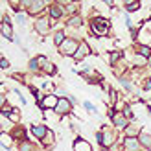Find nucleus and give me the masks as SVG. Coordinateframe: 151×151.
<instances>
[{"label":"nucleus","mask_w":151,"mask_h":151,"mask_svg":"<svg viewBox=\"0 0 151 151\" xmlns=\"http://www.w3.org/2000/svg\"><path fill=\"white\" fill-rule=\"evenodd\" d=\"M59 48H61V54H63V55H76V52H78L79 44L76 42L74 39H66Z\"/></svg>","instance_id":"f257e3e1"},{"label":"nucleus","mask_w":151,"mask_h":151,"mask_svg":"<svg viewBox=\"0 0 151 151\" xmlns=\"http://www.w3.org/2000/svg\"><path fill=\"white\" fill-rule=\"evenodd\" d=\"M96 140L100 142L101 146L109 147V146L114 144V134H112L111 131H105V133H96Z\"/></svg>","instance_id":"f03ea898"},{"label":"nucleus","mask_w":151,"mask_h":151,"mask_svg":"<svg viewBox=\"0 0 151 151\" xmlns=\"http://www.w3.org/2000/svg\"><path fill=\"white\" fill-rule=\"evenodd\" d=\"M107 29H109V22L105 20V19H98L92 22V32L96 35H105L107 33Z\"/></svg>","instance_id":"7ed1b4c3"},{"label":"nucleus","mask_w":151,"mask_h":151,"mask_svg":"<svg viewBox=\"0 0 151 151\" xmlns=\"http://www.w3.org/2000/svg\"><path fill=\"white\" fill-rule=\"evenodd\" d=\"M57 103H59V98H57L55 94H50V96H46V98L41 101V107H42V109H55Z\"/></svg>","instance_id":"20e7f679"},{"label":"nucleus","mask_w":151,"mask_h":151,"mask_svg":"<svg viewBox=\"0 0 151 151\" xmlns=\"http://www.w3.org/2000/svg\"><path fill=\"white\" fill-rule=\"evenodd\" d=\"M88 54H90L88 44H87V42H81V44H79V48H78V52H76V55H74V59L81 61V59H83V57H87Z\"/></svg>","instance_id":"39448f33"},{"label":"nucleus","mask_w":151,"mask_h":151,"mask_svg":"<svg viewBox=\"0 0 151 151\" xmlns=\"http://www.w3.org/2000/svg\"><path fill=\"white\" fill-rule=\"evenodd\" d=\"M68 111H70V103H68V100H65V98H59V103H57V107H55V112H57V114H66Z\"/></svg>","instance_id":"423d86ee"},{"label":"nucleus","mask_w":151,"mask_h":151,"mask_svg":"<svg viewBox=\"0 0 151 151\" xmlns=\"http://www.w3.org/2000/svg\"><path fill=\"white\" fill-rule=\"evenodd\" d=\"M140 142L137 138H125V144H124V149L125 151H138L140 149Z\"/></svg>","instance_id":"0eeeda50"},{"label":"nucleus","mask_w":151,"mask_h":151,"mask_svg":"<svg viewBox=\"0 0 151 151\" xmlns=\"http://www.w3.org/2000/svg\"><path fill=\"white\" fill-rule=\"evenodd\" d=\"M48 19H37V22H35V29H37V32H39V33H46L48 32Z\"/></svg>","instance_id":"6e6552de"},{"label":"nucleus","mask_w":151,"mask_h":151,"mask_svg":"<svg viewBox=\"0 0 151 151\" xmlns=\"http://www.w3.org/2000/svg\"><path fill=\"white\" fill-rule=\"evenodd\" d=\"M24 6L29 7V13H39L42 7H44V2H29V0H26Z\"/></svg>","instance_id":"1a4fd4ad"},{"label":"nucleus","mask_w":151,"mask_h":151,"mask_svg":"<svg viewBox=\"0 0 151 151\" xmlns=\"http://www.w3.org/2000/svg\"><path fill=\"white\" fill-rule=\"evenodd\" d=\"M74 151H92V147H90V144L85 140H76L74 142Z\"/></svg>","instance_id":"9d476101"},{"label":"nucleus","mask_w":151,"mask_h":151,"mask_svg":"<svg viewBox=\"0 0 151 151\" xmlns=\"http://www.w3.org/2000/svg\"><path fill=\"white\" fill-rule=\"evenodd\" d=\"M32 133L35 134L37 138H44V137H46V133H48V129L44 125H33L32 127Z\"/></svg>","instance_id":"9b49d317"},{"label":"nucleus","mask_w":151,"mask_h":151,"mask_svg":"<svg viewBox=\"0 0 151 151\" xmlns=\"http://www.w3.org/2000/svg\"><path fill=\"white\" fill-rule=\"evenodd\" d=\"M2 35L6 37V39H13V29H11V26H9V22L7 20H4L2 22Z\"/></svg>","instance_id":"f8f14e48"},{"label":"nucleus","mask_w":151,"mask_h":151,"mask_svg":"<svg viewBox=\"0 0 151 151\" xmlns=\"http://www.w3.org/2000/svg\"><path fill=\"white\" fill-rule=\"evenodd\" d=\"M138 142L144 147H151V134H140L138 137Z\"/></svg>","instance_id":"ddd939ff"},{"label":"nucleus","mask_w":151,"mask_h":151,"mask_svg":"<svg viewBox=\"0 0 151 151\" xmlns=\"http://www.w3.org/2000/svg\"><path fill=\"white\" fill-rule=\"evenodd\" d=\"M112 122H114L116 127H122V129L127 127V118H124V116H114V118H112Z\"/></svg>","instance_id":"4468645a"},{"label":"nucleus","mask_w":151,"mask_h":151,"mask_svg":"<svg viewBox=\"0 0 151 151\" xmlns=\"http://www.w3.org/2000/svg\"><path fill=\"white\" fill-rule=\"evenodd\" d=\"M65 41H66V39H65V33H63V32H55V35H54V42L61 46Z\"/></svg>","instance_id":"2eb2a0df"},{"label":"nucleus","mask_w":151,"mask_h":151,"mask_svg":"<svg viewBox=\"0 0 151 151\" xmlns=\"http://www.w3.org/2000/svg\"><path fill=\"white\" fill-rule=\"evenodd\" d=\"M61 13H63V9H61V7H59V6H52V7H50V15H52V17H54V19L61 17Z\"/></svg>","instance_id":"dca6fc26"},{"label":"nucleus","mask_w":151,"mask_h":151,"mask_svg":"<svg viewBox=\"0 0 151 151\" xmlns=\"http://www.w3.org/2000/svg\"><path fill=\"white\" fill-rule=\"evenodd\" d=\"M140 7V2H125V9L127 11H137Z\"/></svg>","instance_id":"f3484780"},{"label":"nucleus","mask_w":151,"mask_h":151,"mask_svg":"<svg viewBox=\"0 0 151 151\" xmlns=\"http://www.w3.org/2000/svg\"><path fill=\"white\" fill-rule=\"evenodd\" d=\"M66 24H68V26H79L81 24V17H72V19H68Z\"/></svg>","instance_id":"a211bd4d"},{"label":"nucleus","mask_w":151,"mask_h":151,"mask_svg":"<svg viewBox=\"0 0 151 151\" xmlns=\"http://www.w3.org/2000/svg\"><path fill=\"white\" fill-rule=\"evenodd\" d=\"M137 134H138V129H137V127H129V129H127V138H134V137H137Z\"/></svg>","instance_id":"6ab92c4d"},{"label":"nucleus","mask_w":151,"mask_h":151,"mask_svg":"<svg viewBox=\"0 0 151 151\" xmlns=\"http://www.w3.org/2000/svg\"><path fill=\"white\" fill-rule=\"evenodd\" d=\"M20 151H33V146L32 144H29V142H22V144H20Z\"/></svg>","instance_id":"aec40b11"},{"label":"nucleus","mask_w":151,"mask_h":151,"mask_svg":"<svg viewBox=\"0 0 151 151\" xmlns=\"http://www.w3.org/2000/svg\"><path fill=\"white\" fill-rule=\"evenodd\" d=\"M140 55H142V57H149V55H151V48H147V46H140Z\"/></svg>","instance_id":"412c9836"},{"label":"nucleus","mask_w":151,"mask_h":151,"mask_svg":"<svg viewBox=\"0 0 151 151\" xmlns=\"http://www.w3.org/2000/svg\"><path fill=\"white\" fill-rule=\"evenodd\" d=\"M44 70L48 74H54L55 72V65H50V63H44Z\"/></svg>","instance_id":"4be33fe9"},{"label":"nucleus","mask_w":151,"mask_h":151,"mask_svg":"<svg viewBox=\"0 0 151 151\" xmlns=\"http://www.w3.org/2000/svg\"><path fill=\"white\" fill-rule=\"evenodd\" d=\"M124 116H125V118H133V116H134L133 111H131V107H125V109H124Z\"/></svg>","instance_id":"5701e85b"},{"label":"nucleus","mask_w":151,"mask_h":151,"mask_svg":"<svg viewBox=\"0 0 151 151\" xmlns=\"http://www.w3.org/2000/svg\"><path fill=\"white\" fill-rule=\"evenodd\" d=\"M134 63H137V65H144V63H146V57L137 55V57H134Z\"/></svg>","instance_id":"b1692460"},{"label":"nucleus","mask_w":151,"mask_h":151,"mask_svg":"<svg viewBox=\"0 0 151 151\" xmlns=\"http://www.w3.org/2000/svg\"><path fill=\"white\" fill-rule=\"evenodd\" d=\"M118 57H120V52H112V54H111V63H114Z\"/></svg>","instance_id":"393cba45"},{"label":"nucleus","mask_w":151,"mask_h":151,"mask_svg":"<svg viewBox=\"0 0 151 151\" xmlns=\"http://www.w3.org/2000/svg\"><path fill=\"white\" fill-rule=\"evenodd\" d=\"M17 20H19V22H24V20H26V13H19V15H17Z\"/></svg>","instance_id":"a878e982"},{"label":"nucleus","mask_w":151,"mask_h":151,"mask_svg":"<svg viewBox=\"0 0 151 151\" xmlns=\"http://www.w3.org/2000/svg\"><path fill=\"white\" fill-rule=\"evenodd\" d=\"M44 142H46V144H52V133H46V137H44Z\"/></svg>","instance_id":"bb28decb"},{"label":"nucleus","mask_w":151,"mask_h":151,"mask_svg":"<svg viewBox=\"0 0 151 151\" xmlns=\"http://www.w3.org/2000/svg\"><path fill=\"white\" fill-rule=\"evenodd\" d=\"M9 66V63H7V59L6 57H2V68H7Z\"/></svg>","instance_id":"cd10ccee"},{"label":"nucleus","mask_w":151,"mask_h":151,"mask_svg":"<svg viewBox=\"0 0 151 151\" xmlns=\"http://www.w3.org/2000/svg\"><path fill=\"white\" fill-rule=\"evenodd\" d=\"M111 100H112V101L116 100V92H114V90H111Z\"/></svg>","instance_id":"c85d7f7f"},{"label":"nucleus","mask_w":151,"mask_h":151,"mask_svg":"<svg viewBox=\"0 0 151 151\" xmlns=\"http://www.w3.org/2000/svg\"><path fill=\"white\" fill-rule=\"evenodd\" d=\"M85 107H87V109H88V111H94V107H92V105H90V103H88V101H87V103H85Z\"/></svg>","instance_id":"c756f323"},{"label":"nucleus","mask_w":151,"mask_h":151,"mask_svg":"<svg viewBox=\"0 0 151 151\" xmlns=\"http://www.w3.org/2000/svg\"><path fill=\"white\" fill-rule=\"evenodd\" d=\"M146 90H151V81H147V83H146Z\"/></svg>","instance_id":"7c9ffc66"}]
</instances>
